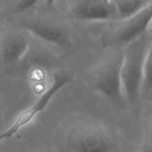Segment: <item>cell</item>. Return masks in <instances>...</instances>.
Here are the masks:
<instances>
[{"label": "cell", "instance_id": "obj_4", "mask_svg": "<svg viewBox=\"0 0 152 152\" xmlns=\"http://www.w3.org/2000/svg\"><path fill=\"white\" fill-rule=\"evenodd\" d=\"M122 60V54H112L88 68L84 77L92 90L115 107L124 109L127 105L121 81Z\"/></svg>", "mask_w": 152, "mask_h": 152}, {"label": "cell", "instance_id": "obj_3", "mask_svg": "<svg viewBox=\"0 0 152 152\" xmlns=\"http://www.w3.org/2000/svg\"><path fill=\"white\" fill-rule=\"evenodd\" d=\"M152 49L151 31H147L124 48L121 81L126 105L138 116L141 107V80L144 61Z\"/></svg>", "mask_w": 152, "mask_h": 152}, {"label": "cell", "instance_id": "obj_10", "mask_svg": "<svg viewBox=\"0 0 152 152\" xmlns=\"http://www.w3.org/2000/svg\"><path fill=\"white\" fill-rule=\"evenodd\" d=\"M43 0H7L2 14L7 18H12L24 14L36 7Z\"/></svg>", "mask_w": 152, "mask_h": 152}, {"label": "cell", "instance_id": "obj_6", "mask_svg": "<svg viewBox=\"0 0 152 152\" xmlns=\"http://www.w3.org/2000/svg\"><path fill=\"white\" fill-rule=\"evenodd\" d=\"M31 36L23 28L12 23L0 26V64L13 69L27 53Z\"/></svg>", "mask_w": 152, "mask_h": 152}, {"label": "cell", "instance_id": "obj_13", "mask_svg": "<svg viewBox=\"0 0 152 152\" xmlns=\"http://www.w3.org/2000/svg\"><path fill=\"white\" fill-rule=\"evenodd\" d=\"M56 0H43V2L49 5H55V2Z\"/></svg>", "mask_w": 152, "mask_h": 152}, {"label": "cell", "instance_id": "obj_11", "mask_svg": "<svg viewBox=\"0 0 152 152\" xmlns=\"http://www.w3.org/2000/svg\"><path fill=\"white\" fill-rule=\"evenodd\" d=\"M151 50L148 52L145 58L141 80L140 94L141 101H151L152 99V69Z\"/></svg>", "mask_w": 152, "mask_h": 152}, {"label": "cell", "instance_id": "obj_15", "mask_svg": "<svg viewBox=\"0 0 152 152\" xmlns=\"http://www.w3.org/2000/svg\"><path fill=\"white\" fill-rule=\"evenodd\" d=\"M0 1H2L3 2H4L5 1H7V0H0Z\"/></svg>", "mask_w": 152, "mask_h": 152}, {"label": "cell", "instance_id": "obj_14", "mask_svg": "<svg viewBox=\"0 0 152 152\" xmlns=\"http://www.w3.org/2000/svg\"><path fill=\"white\" fill-rule=\"evenodd\" d=\"M39 152H49V151H47V150H41V151H40Z\"/></svg>", "mask_w": 152, "mask_h": 152}, {"label": "cell", "instance_id": "obj_7", "mask_svg": "<svg viewBox=\"0 0 152 152\" xmlns=\"http://www.w3.org/2000/svg\"><path fill=\"white\" fill-rule=\"evenodd\" d=\"M67 17L80 21H113L116 14L113 0H67Z\"/></svg>", "mask_w": 152, "mask_h": 152}, {"label": "cell", "instance_id": "obj_5", "mask_svg": "<svg viewBox=\"0 0 152 152\" xmlns=\"http://www.w3.org/2000/svg\"><path fill=\"white\" fill-rule=\"evenodd\" d=\"M152 5L138 14L122 20L112 21L102 34V46L108 49L125 48L144 33L151 31Z\"/></svg>", "mask_w": 152, "mask_h": 152}, {"label": "cell", "instance_id": "obj_8", "mask_svg": "<svg viewBox=\"0 0 152 152\" xmlns=\"http://www.w3.org/2000/svg\"><path fill=\"white\" fill-rule=\"evenodd\" d=\"M74 79V73L69 70L61 69L55 72L49 87L42 93L38 100L30 107L22 112L15 123L21 128L29 123L39 112H42L53 96L62 87L71 84Z\"/></svg>", "mask_w": 152, "mask_h": 152}, {"label": "cell", "instance_id": "obj_1", "mask_svg": "<svg viewBox=\"0 0 152 152\" xmlns=\"http://www.w3.org/2000/svg\"><path fill=\"white\" fill-rule=\"evenodd\" d=\"M53 144L59 152H129L135 147L109 124L86 115L64 121Z\"/></svg>", "mask_w": 152, "mask_h": 152}, {"label": "cell", "instance_id": "obj_9", "mask_svg": "<svg viewBox=\"0 0 152 152\" xmlns=\"http://www.w3.org/2000/svg\"><path fill=\"white\" fill-rule=\"evenodd\" d=\"M116 20L132 17L152 5V0H113Z\"/></svg>", "mask_w": 152, "mask_h": 152}, {"label": "cell", "instance_id": "obj_2", "mask_svg": "<svg viewBox=\"0 0 152 152\" xmlns=\"http://www.w3.org/2000/svg\"><path fill=\"white\" fill-rule=\"evenodd\" d=\"M31 10L15 17V25L26 30L32 38L52 49L62 59L74 55L81 39L68 17L55 5L44 2Z\"/></svg>", "mask_w": 152, "mask_h": 152}, {"label": "cell", "instance_id": "obj_12", "mask_svg": "<svg viewBox=\"0 0 152 152\" xmlns=\"http://www.w3.org/2000/svg\"><path fill=\"white\" fill-rule=\"evenodd\" d=\"M129 152H151V149L142 145L140 147H135L134 149H132Z\"/></svg>", "mask_w": 152, "mask_h": 152}]
</instances>
